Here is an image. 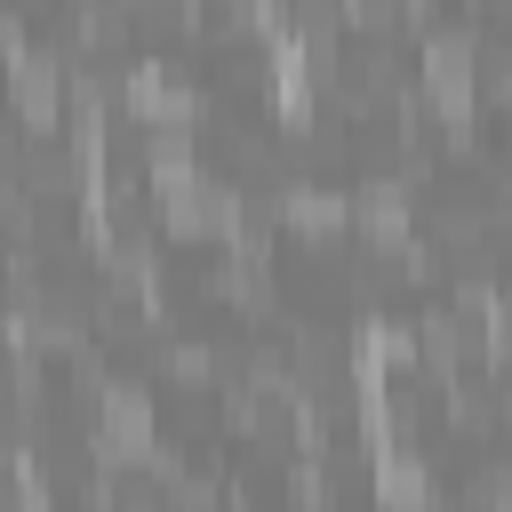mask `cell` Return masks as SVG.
Segmentation results:
<instances>
[{"mask_svg": "<svg viewBox=\"0 0 512 512\" xmlns=\"http://www.w3.org/2000/svg\"><path fill=\"white\" fill-rule=\"evenodd\" d=\"M160 360H168V376H176V384H208V376H216V352H208V344H184V336H176Z\"/></svg>", "mask_w": 512, "mask_h": 512, "instance_id": "8992f818", "label": "cell"}, {"mask_svg": "<svg viewBox=\"0 0 512 512\" xmlns=\"http://www.w3.org/2000/svg\"><path fill=\"white\" fill-rule=\"evenodd\" d=\"M416 360H424L432 376H456V368L472 360V320H464V312H432V320L416 328Z\"/></svg>", "mask_w": 512, "mask_h": 512, "instance_id": "5b68a950", "label": "cell"}, {"mask_svg": "<svg viewBox=\"0 0 512 512\" xmlns=\"http://www.w3.org/2000/svg\"><path fill=\"white\" fill-rule=\"evenodd\" d=\"M168 512H216V480L208 472H176L168 480Z\"/></svg>", "mask_w": 512, "mask_h": 512, "instance_id": "52a82bcc", "label": "cell"}, {"mask_svg": "<svg viewBox=\"0 0 512 512\" xmlns=\"http://www.w3.org/2000/svg\"><path fill=\"white\" fill-rule=\"evenodd\" d=\"M456 424H472V432H488V424H496V392H488V384H472V392H456Z\"/></svg>", "mask_w": 512, "mask_h": 512, "instance_id": "ba28073f", "label": "cell"}, {"mask_svg": "<svg viewBox=\"0 0 512 512\" xmlns=\"http://www.w3.org/2000/svg\"><path fill=\"white\" fill-rule=\"evenodd\" d=\"M64 96H72V64L64 56H40V48H16L8 56V104H16V120L32 136L64 120Z\"/></svg>", "mask_w": 512, "mask_h": 512, "instance_id": "7a4b0ae2", "label": "cell"}, {"mask_svg": "<svg viewBox=\"0 0 512 512\" xmlns=\"http://www.w3.org/2000/svg\"><path fill=\"white\" fill-rule=\"evenodd\" d=\"M376 504H384V512H440V480H432V464H424L416 448L384 440V456H376Z\"/></svg>", "mask_w": 512, "mask_h": 512, "instance_id": "3957f363", "label": "cell"}, {"mask_svg": "<svg viewBox=\"0 0 512 512\" xmlns=\"http://www.w3.org/2000/svg\"><path fill=\"white\" fill-rule=\"evenodd\" d=\"M160 216H168V232H192V240H232V232H240V216H248V200H240V184L184 168V176H168V184H160Z\"/></svg>", "mask_w": 512, "mask_h": 512, "instance_id": "6da1fadb", "label": "cell"}, {"mask_svg": "<svg viewBox=\"0 0 512 512\" xmlns=\"http://www.w3.org/2000/svg\"><path fill=\"white\" fill-rule=\"evenodd\" d=\"M344 224H360L368 248H400L408 240V184L400 176H376V184L344 192Z\"/></svg>", "mask_w": 512, "mask_h": 512, "instance_id": "277c9868", "label": "cell"}]
</instances>
